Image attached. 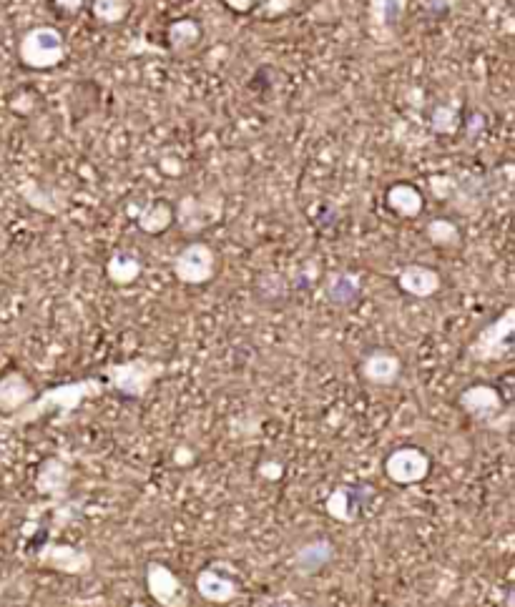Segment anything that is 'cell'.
Here are the masks:
<instances>
[{"instance_id": "11", "label": "cell", "mask_w": 515, "mask_h": 607, "mask_svg": "<svg viewBox=\"0 0 515 607\" xmlns=\"http://www.w3.org/2000/svg\"><path fill=\"white\" fill-rule=\"evenodd\" d=\"M360 374L365 382L375 384V387H390L400 379L402 359L390 349H372L362 357Z\"/></svg>"}, {"instance_id": "28", "label": "cell", "mask_w": 515, "mask_h": 607, "mask_svg": "<svg viewBox=\"0 0 515 607\" xmlns=\"http://www.w3.org/2000/svg\"><path fill=\"white\" fill-rule=\"evenodd\" d=\"M430 128L438 136H453L460 128V111L450 103H440V106H435L433 116H430Z\"/></svg>"}, {"instance_id": "34", "label": "cell", "mask_w": 515, "mask_h": 607, "mask_svg": "<svg viewBox=\"0 0 515 607\" xmlns=\"http://www.w3.org/2000/svg\"><path fill=\"white\" fill-rule=\"evenodd\" d=\"M134 607H144V605H134Z\"/></svg>"}, {"instance_id": "33", "label": "cell", "mask_w": 515, "mask_h": 607, "mask_svg": "<svg viewBox=\"0 0 515 607\" xmlns=\"http://www.w3.org/2000/svg\"><path fill=\"white\" fill-rule=\"evenodd\" d=\"M430 186H433V191L440 196V199H448L450 191L455 189L453 181H450V179H443V176H435V179L430 181Z\"/></svg>"}, {"instance_id": "16", "label": "cell", "mask_w": 515, "mask_h": 607, "mask_svg": "<svg viewBox=\"0 0 515 607\" xmlns=\"http://www.w3.org/2000/svg\"><path fill=\"white\" fill-rule=\"evenodd\" d=\"M36 397V387L23 372H6L0 377V414H16Z\"/></svg>"}, {"instance_id": "30", "label": "cell", "mask_w": 515, "mask_h": 607, "mask_svg": "<svg viewBox=\"0 0 515 607\" xmlns=\"http://www.w3.org/2000/svg\"><path fill=\"white\" fill-rule=\"evenodd\" d=\"M259 475H262L264 480H282L284 475L282 462H274V460L262 462V465H259Z\"/></svg>"}, {"instance_id": "9", "label": "cell", "mask_w": 515, "mask_h": 607, "mask_svg": "<svg viewBox=\"0 0 515 607\" xmlns=\"http://www.w3.org/2000/svg\"><path fill=\"white\" fill-rule=\"evenodd\" d=\"M38 562L48 570H56L61 575H88L93 570V555L81 547L66 545V542H48L38 550Z\"/></svg>"}, {"instance_id": "14", "label": "cell", "mask_w": 515, "mask_h": 607, "mask_svg": "<svg viewBox=\"0 0 515 607\" xmlns=\"http://www.w3.org/2000/svg\"><path fill=\"white\" fill-rule=\"evenodd\" d=\"M335 560V545L327 537H317L299 547L292 555V570L299 577H312L320 570H325L330 562Z\"/></svg>"}, {"instance_id": "3", "label": "cell", "mask_w": 515, "mask_h": 607, "mask_svg": "<svg viewBox=\"0 0 515 607\" xmlns=\"http://www.w3.org/2000/svg\"><path fill=\"white\" fill-rule=\"evenodd\" d=\"M18 58L31 71H51L66 61V38L53 26H33L21 36Z\"/></svg>"}, {"instance_id": "29", "label": "cell", "mask_w": 515, "mask_h": 607, "mask_svg": "<svg viewBox=\"0 0 515 607\" xmlns=\"http://www.w3.org/2000/svg\"><path fill=\"white\" fill-rule=\"evenodd\" d=\"M294 8V0H267L262 6V16L267 18H277L284 16V13H289Z\"/></svg>"}, {"instance_id": "32", "label": "cell", "mask_w": 515, "mask_h": 607, "mask_svg": "<svg viewBox=\"0 0 515 607\" xmlns=\"http://www.w3.org/2000/svg\"><path fill=\"white\" fill-rule=\"evenodd\" d=\"M53 6L61 13H66V16H76V13L83 11L86 0H53Z\"/></svg>"}, {"instance_id": "1", "label": "cell", "mask_w": 515, "mask_h": 607, "mask_svg": "<svg viewBox=\"0 0 515 607\" xmlns=\"http://www.w3.org/2000/svg\"><path fill=\"white\" fill-rule=\"evenodd\" d=\"M106 392V382L101 377H86L76 379V382L56 384V387L43 389L41 394L31 399L23 409H18L16 414H11L8 424L13 427H23V424H33L38 419L48 417V414H61L68 417L76 409H81V404L91 397H101Z\"/></svg>"}, {"instance_id": "18", "label": "cell", "mask_w": 515, "mask_h": 607, "mask_svg": "<svg viewBox=\"0 0 515 607\" xmlns=\"http://www.w3.org/2000/svg\"><path fill=\"white\" fill-rule=\"evenodd\" d=\"M385 204L392 214L402 216V219H415V216L423 214L425 196L418 186L400 181V184H392L390 189H387Z\"/></svg>"}, {"instance_id": "23", "label": "cell", "mask_w": 515, "mask_h": 607, "mask_svg": "<svg viewBox=\"0 0 515 607\" xmlns=\"http://www.w3.org/2000/svg\"><path fill=\"white\" fill-rule=\"evenodd\" d=\"M141 271H144V264H141V259L134 251L116 249L114 254L109 256V261H106V276H109V281L114 286L136 284Z\"/></svg>"}, {"instance_id": "8", "label": "cell", "mask_w": 515, "mask_h": 607, "mask_svg": "<svg viewBox=\"0 0 515 607\" xmlns=\"http://www.w3.org/2000/svg\"><path fill=\"white\" fill-rule=\"evenodd\" d=\"M146 590L161 607H189V590L181 577L164 562L146 565Z\"/></svg>"}, {"instance_id": "31", "label": "cell", "mask_w": 515, "mask_h": 607, "mask_svg": "<svg viewBox=\"0 0 515 607\" xmlns=\"http://www.w3.org/2000/svg\"><path fill=\"white\" fill-rule=\"evenodd\" d=\"M222 3L232 13H239V16H247V13H252L254 8H257L259 0H222Z\"/></svg>"}, {"instance_id": "24", "label": "cell", "mask_w": 515, "mask_h": 607, "mask_svg": "<svg viewBox=\"0 0 515 607\" xmlns=\"http://www.w3.org/2000/svg\"><path fill=\"white\" fill-rule=\"evenodd\" d=\"M425 236L433 246L438 249H455L463 241V234H460V226L450 219H433L428 221L425 226Z\"/></svg>"}, {"instance_id": "10", "label": "cell", "mask_w": 515, "mask_h": 607, "mask_svg": "<svg viewBox=\"0 0 515 607\" xmlns=\"http://www.w3.org/2000/svg\"><path fill=\"white\" fill-rule=\"evenodd\" d=\"M458 404L468 417L478 419V422H493L505 409L503 394L490 387V384H470V387H465L460 392Z\"/></svg>"}, {"instance_id": "25", "label": "cell", "mask_w": 515, "mask_h": 607, "mask_svg": "<svg viewBox=\"0 0 515 607\" xmlns=\"http://www.w3.org/2000/svg\"><path fill=\"white\" fill-rule=\"evenodd\" d=\"M131 13V0H93V18L103 26H119Z\"/></svg>"}, {"instance_id": "26", "label": "cell", "mask_w": 515, "mask_h": 607, "mask_svg": "<svg viewBox=\"0 0 515 607\" xmlns=\"http://www.w3.org/2000/svg\"><path fill=\"white\" fill-rule=\"evenodd\" d=\"M18 191H21V196L26 199V204H31L36 211H43V214H51V216L61 214L63 211V204H56L51 191H46L41 184H36V181H26Z\"/></svg>"}, {"instance_id": "22", "label": "cell", "mask_w": 515, "mask_h": 607, "mask_svg": "<svg viewBox=\"0 0 515 607\" xmlns=\"http://www.w3.org/2000/svg\"><path fill=\"white\" fill-rule=\"evenodd\" d=\"M136 224L149 236L166 234V231L171 229V224H174V206L164 199L149 201V204L141 206L139 214H136Z\"/></svg>"}, {"instance_id": "2", "label": "cell", "mask_w": 515, "mask_h": 607, "mask_svg": "<svg viewBox=\"0 0 515 607\" xmlns=\"http://www.w3.org/2000/svg\"><path fill=\"white\" fill-rule=\"evenodd\" d=\"M166 374V364L159 359L134 357L126 362L106 364L101 369V379L106 382V389H114L116 394L126 399H144L154 382H159Z\"/></svg>"}, {"instance_id": "5", "label": "cell", "mask_w": 515, "mask_h": 607, "mask_svg": "<svg viewBox=\"0 0 515 607\" xmlns=\"http://www.w3.org/2000/svg\"><path fill=\"white\" fill-rule=\"evenodd\" d=\"M171 271L186 286H201L217 276V251L206 241H189L171 261Z\"/></svg>"}, {"instance_id": "12", "label": "cell", "mask_w": 515, "mask_h": 607, "mask_svg": "<svg viewBox=\"0 0 515 607\" xmlns=\"http://www.w3.org/2000/svg\"><path fill=\"white\" fill-rule=\"evenodd\" d=\"M71 480L73 475L66 462L58 460V457H48V460H43L41 467H38L36 490L41 492L43 497H48L53 505H58V502H63L68 497Z\"/></svg>"}, {"instance_id": "27", "label": "cell", "mask_w": 515, "mask_h": 607, "mask_svg": "<svg viewBox=\"0 0 515 607\" xmlns=\"http://www.w3.org/2000/svg\"><path fill=\"white\" fill-rule=\"evenodd\" d=\"M257 296L267 304H282L287 299V281H284L282 274H262L257 279Z\"/></svg>"}, {"instance_id": "4", "label": "cell", "mask_w": 515, "mask_h": 607, "mask_svg": "<svg viewBox=\"0 0 515 607\" xmlns=\"http://www.w3.org/2000/svg\"><path fill=\"white\" fill-rule=\"evenodd\" d=\"M515 334V309L508 307L498 319L485 324L478 337L468 344V357L473 362H500L510 354Z\"/></svg>"}, {"instance_id": "19", "label": "cell", "mask_w": 515, "mask_h": 607, "mask_svg": "<svg viewBox=\"0 0 515 607\" xmlns=\"http://www.w3.org/2000/svg\"><path fill=\"white\" fill-rule=\"evenodd\" d=\"M410 0H370V23L372 31L390 38L400 28Z\"/></svg>"}, {"instance_id": "20", "label": "cell", "mask_w": 515, "mask_h": 607, "mask_svg": "<svg viewBox=\"0 0 515 607\" xmlns=\"http://www.w3.org/2000/svg\"><path fill=\"white\" fill-rule=\"evenodd\" d=\"M362 510V500H360V490L355 487H337L327 495L325 500V512L337 522H345V525H352V522L360 517Z\"/></svg>"}, {"instance_id": "21", "label": "cell", "mask_w": 515, "mask_h": 607, "mask_svg": "<svg viewBox=\"0 0 515 607\" xmlns=\"http://www.w3.org/2000/svg\"><path fill=\"white\" fill-rule=\"evenodd\" d=\"M360 291H362V279L360 274H355V271H337V274L330 276V281H327L325 286V294L327 301H330L332 307H352L357 299H360Z\"/></svg>"}, {"instance_id": "6", "label": "cell", "mask_w": 515, "mask_h": 607, "mask_svg": "<svg viewBox=\"0 0 515 607\" xmlns=\"http://www.w3.org/2000/svg\"><path fill=\"white\" fill-rule=\"evenodd\" d=\"M224 214V199L219 194L206 196H181L179 204L174 206V221L184 234L196 236L212 224H217Z\"/></svg>"}, {"instance_id": "13", "label": "cell", "mask_w": 515, "mask_h": 607, "mask_svg": "<svg viewBox=\"0 0 515 607\" xmlns=\"http://www.w3.org/2000/svg\"><path fill=\"white\" fill-rule=\"evenodd\" d=\"M397 286L405 291L407 296H415V299H430L440 291L443 279H440L438 271L433 266L425 264H405L397 271Z\"/></svg>"}, {"instance_id": "17", "label": "cell", "mask_w": 515, "mask_h": 607, "mask_svg": "<svg viewBox=\"0 0 515 607\" xmlns=\"http://www.w3.org/2000/svg\"><path fill=\"white\" fill-rule=\"evenodd\" d=\"M204 41V28L194 18H179L166 28V46L174 56H189Z\"/></svg>"}, {"instance_id": "7", "label": "cell", "mask_w": 515, "mask_h": 607, "mask_svg": "<svg viewBox=\"0 0 515 607\" xmlns=\"http://www.w3.org/2000/svg\"><path fill=\"white\" fill-rule=\"evenodd\" d=\"M385 475L395 485H418L428 480L430 457L420 447H400L387 454Z\"/></svg>"}, {"instance_id": "15", "label": "cell", "mask_w": 515, "mask_h": 607, "mask_svg": "<svg viewBox=\"0 0 515 607\" xmlns=\"http://www.w3.org/2000/svg\"><path fill=\"white\" fill-rule=\"evenodd\" d=\"M194 587L196 592H199L206 602H212V605H229V602H234L239 597L237 580L219 572L214 565L204 567V570L196 575Z\"/></svg>"}]
</instances>
